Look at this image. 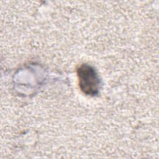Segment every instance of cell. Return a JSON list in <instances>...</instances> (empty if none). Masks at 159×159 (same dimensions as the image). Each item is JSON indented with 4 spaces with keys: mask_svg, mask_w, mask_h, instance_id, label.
<instances>
[{
    "mask_svg": "<svg viewBox=\"0 0 159 159\" xmlns=\"http://www.w3.org/2000/svg\"><path fill=\"white\" fill-rule=\"evenodd\" d=\"M76 71L81 91L87 96L96 95L99 92L100 80L95 69L90 65L82 63L76 68Z\"/></svg>",
    "mask_w": 159,
    "mask_h": 159,
    "instance_id": "obj_1",
    "label": "cell"
}]
</instances>
